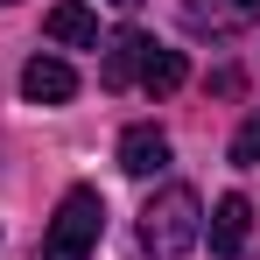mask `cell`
<instances>
[{
  "instance_id": "3957f363",
  "label": "cell",
  "mask_w": 260,
  "mask_h": 260,
  "mask_svg": "<svg viewBox=\"0 0 260 260\" xmlns=\"http://www.w3.org/2000/svg\"><path fill=\"white\" fill-rule=\"evenodd\" d=\"M204 239H211V253H218V260L246 253V239H253V204H246L239 190H225V197L211 204V218H204Z\"/></svg>"
},
{
  "instance_id": "7a4b0ae2",
  "label": "cell",
  "mask_w": 260,
  "mask_h": 260,
  "mask_svg": "<svg viewBox=\"0 0 260 260\" xmlns=\"http://www.w3.org/2000/svg\"><path fill=\"white\" fill-rule=\"evenodd\" d=\"M99 232H106V197H99L91 183H78V190H63V204L49 218L36 260H85L91 246H99Z\"/></svg>"
},
{
  "instance_id": "ba28073f",
  "label": "cell",
  "mask_w": 260,
  "mask_h": 260,
  "mask_svg": "<svg viewBox=\"0 0 260 260\" xmlns=\"http://www.w3.org/2000/svg\"><path fill=\"white\" fill-rule=\"evenodd\" d=\"M183 78H190V63H183V49H148V63H141V91H148V99H169L176 85H183Z\"/></svg>"
},
{
  "instance_id": "8992f818",
  "label": "cell",
  "mask_w": 260,
  "mask_h": 260,
  "mask_svg": "<svg viewBox=\"0 0 260 260\" xmlns=\"http://www.w3.org/2000/svg\"><path fill=\"white\" fill-rule=\"evenodd\" d=\"M120 169L141 176V183H148V176H162V169H169V134L148 127V120L127 127V134H120Z\"/></svg>"
},
{
  "instance_id": "9c48e42d",
  "label": "cell",
  "mask_w": 260,
  "mask_h": 260,
  "mask_svg": "<svg viewBox=\"0 0 260 260\" xmlns=\"http://www.w3.org/2000/svg\"><path fill=\"white\" fill-rule=\"evenodd\" d=\"M232 162H239V169H260V113L239 120V134H232Z\"/></svg>"
},
{
  "instance_id": "6da1fadb",
  "label": "cell",
  "mask_w": 260,
  "mask_h": 260,
  "mask_svg": "<svg viewBox=\"0 0 260 260\" xmlns=\"http://www.w3.org/2000/svg\"><path fill=\"white\" fill-rule=\"evenodd\" d=\"M197 239H204V204H197L190 183H169V190H155V197L141 204V246H148L155 260L190 253Z\"/></svg>"
},
{
  "instance_id": "30bf717a",
  "label": "cell",
  "mask_w": 260,
  "mask_h": 260,
  "mask_svg": "<svg viewBox=\"0 0 260 260\" xmlns=\"http://www.w3.org/2000/svg\"><path fill=\"white\" fill-rule=\"evenodd\" d=\"M113 7H141V0H113Z\"/></svg>"
},
{
  "instance_id": "277c9868",
  "label": "cell",
  "mask_w": 260,
  "mask_h": 260,
  "mask_svg": "<svg viewBox=\"0 0 260 260\" xmlns=\"http://www.w3.org/2000/svg\"><path fill=\"white\" fill-rule=\"evenodd\" d=\"M21 99L28 106H63V99H78V71L63 56H28L21 63Z\"/></svg>"
},
{
  "instance_id": "52a82bcc",
  "label": "cell",
  "mask_w": 260,
  "mask_h": 260,
  "mask_svg": "<svg viewBox=\"0 0 260 260\" xmlns=\"http://www.w3.org/2000/svg\"><path fill=\"white\" fill-rule=\"evenodd\" d=\"M43 36L63 49H99V14L91 7H78V0H63V7H49L43 14Z\"/></svg>"
},
{
  "instance_id": "5b68a950",
  "label": "cell",
  "mask_w": 260,
  "mask_h": 260,
  "mask_svg": "<svg viewBox=\"0 0 260 260\" xmlns=\"http://www.w3.org/2000/svg\"><path fill=\"white\" fill-rule=\"evenodd\" d=\"M148 49H155V36H141V28H120V36L106 43L99 85H106V91H127V85H141V63H148Z\"/></svg>"
}]
</instances>
